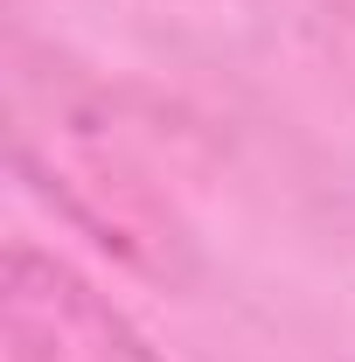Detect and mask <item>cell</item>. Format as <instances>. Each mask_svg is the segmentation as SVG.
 Here are the masks:
<instances>
[{
	"label": "cell",
	"instance_id": "obj_1",
	"mask_svg": "<svg viewBox=\"0 0 355 362\" xmlns=\"http://www.w3.org/2000/svg\"><path fill=\"white\" fill-rule=\"evenodd\" d=\"M0 327L14 362H168L70 258L35 244L0 265Z\"/></svg>",
	"mask_w": 355,
	"mask_h": 362
}]
</instances>
